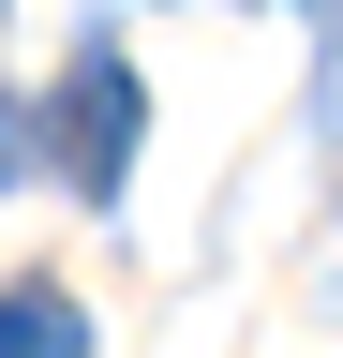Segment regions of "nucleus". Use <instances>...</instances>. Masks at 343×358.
Wrapping results in <instances>:
<instances>
[{
	"label": "nucleus",
	"mask_w": 343,
	"mask_h": 358,
	"mask_svg": "<svg viewBox=\"0 0 343 358\" xmlns=\"http://www.w3.org/2000/svg\"><path fill=\"white\" fill-rule=\"evenodd\" d=\"M60 179L75 194H119V179H135V60H119V45H90V60L60 75Z\"/></svg>",
	"instance_id": "obj_1"
},
{
	"label": "nucleus",
	"mask_w": 343,
	"mask_h": 358,
	"mask_svg": "<svg viewBox=\"0 0 343 358\" xmlns=\"http://www.w3.org/2000/svg\"><path fill=\"white\" fill-rule=\"evenodd\" d=\"M0 358H90V313H75L60 284H15L0 299Z\"/></svg>",
	"instance_id": "obj_2"
},
{
	"label": "nucleus",
	"mask_w": 343,
	"mask_h": 358,
	"mask_svg": "<svg viewBox=\"0 0 343 358\" xmlns=\"http://www.w3.org/2000/svg\"><path fill=\"white\" fill-rule=\"evenodd\" d=\"M15 164H30V120H15V105H0V179H15Z\"/></svg>",
	"instance_id": "obj_3"
}]
</instances>
